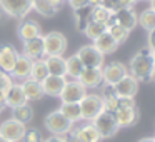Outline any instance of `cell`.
Instances as JSON below:
<instances>
[{"instance_id":"3957f363","label":"cell","mask_w":155,"mask_h":142,"mask_svg":"<svg viewBox=\"0 0 155 142\" xmlns=\"http://www.w3.org/2000/svg\"><path fill=\"white\" fill-rule=\"evenodd\" d=\"M67 50V37L62 32H48L44 35V55L45 57H62Z\"/></svg>"},{"instance_id":"603a6c76","label":"cell","mask_w":155,"mask_h":142,"mask_svg":"<svg viewBox=\"0 0 155 142\" xmlns=\"http://www.w3.org/2000/svg\"><path fill=\"white\" fill-rule=\"evenodd\" d=\"M75 135H77V139L80 142H100V134H98V130L94 127V124L92 122H88V124L82 125V127L75 129V130H72Z\"/></svg>"},{"instance_id":"f907efd6","label":"cell","mask_w":155,"mask_h":142,"mask_svg":"<svg viewBox=\"0 0 155 142\" xmlns=\"http://www.w3.org/2000/svg\"><path fill=\"white\" fill-rule=\"evenodd\" d=\"M0 110H2V109H0Z\"/></svg>"},{"instance_id":"7402d4cb","label":"cell","mask_w":155,"mask_h":142,"mask_svg":"<svg viewBox=\"0 0 155 142\" xmlns=\"http://www.w3.org/2000/svg\"><path fill=\"white\" fill-rule=\"evenodd\" d=\"M92 45H94V47L97 49V50L100 52L102 55L114 54V52L117 50V47H118V44L114 40V37H112L108 32H105V34H102L98 39H95Z\"/></svg>"},{"instance_id":"b9f144b4","label":"cell","mask_w":155,"mask_h":142,"mask_svg":"<svg viewBox=\"0 0 155 142\" xmlns=\"http://www.w3.org/2000/svg\"><path fill=\"white\" fill-rule=\"evenodd\" d=\"M47 2H48L50 5H54L55 8H58V7H60V5L65 2V0H47Z\"/></svg>"},{"instance_id":"277c9868","label":"cell","mask_w":155,"mask_h":142,"mask_svg":"<svg viewBox=\"0 0 155 142\" xmlns=\"http://www.w3.org/2000/svg\"><path fill=\"white\" fill-rule=\"evenodd\" d=\"M92 124H94V127L98 130L100 139L114 137V135L118 132V129H120L118 124H117V119H115V114L107 112V110H104L95 120H92Z\"/></svg>"},{"instance_id":"d590c367","label":"cell","mask_w":155,"mask_h":142,"mask_svg":"<svg viewBox=\"0 0 155 142\" xmlns=\"http://www.w3.org/2000/svg\"><path fill=\"white\" fill-rule=\"evenodd\" d=\"M25 142H42L44 137H42V132L38 129H30V130L25 132V137H24Z\"/></svg>"},{"instance_id":"83f0119b","label":"cell","mask_w":155,"mask_h":142,"mask_svg":"<svg viewBox=\"0 0 155 142\" xmlns=\"http://www.w3.org/2000/svg\"><path fill=\"white\" fill-rule=\"evenodd\" d=\"M107 25L105 24H100V22H94V20H88L87 24H85V27L82 29L84 30V34L87 35L90 40H95V39H98L102 34H105L107 32Z\"/></svg>"},{"instance_id":"d6a6232c","label":"cell","mask_w":155,"mask_h":142,"mask_svg":"<svg viewBox=\"0 0 155 142\" xmlns=\"http://www.w3.org/2000/svg\"><path fill=\"white\" fill-rule=\"evenodd\" d=\"M107 32L114 37V40L117 42L118 45L124 44V42L128 39V34H130V32L125 30L124 27H120L118 24H110V25H108V29H107Z\"/></svg>"},{"instance_id":"c3c4849f","label":"cell","mask_w":155,"mask_h":142,"mask_svg":"<svg viewBox=\"0 0 155 142\" xmlns=\"http://www.w3.org/2000/svg\"><path fill=\"white\" fill-rule=\"evenodd\" d=\"M152 50V55H153V59H155V49H150Z\"/></svg>"},{"instance_id":"1f68e13d","label":"cell","mask_w":155,"mask_h":142,"mask_svg":"<svg viewBox=\"0 0 155 142\" xmlns=\"http://www.w3.org/2000/svg\"><path fill=\"white\" fill-rule=\"evenodd\" d=\"M32 8L37 10L44 17H54L57 14V8L54 5H50L47 0H32Z\"/></svg>"},{"instance_id":"484cf974","label":"cell","mask_w":155,"mask_h":142,"mask_svg":"<svg viewBox=\"0 0 155 142\" xmlns=\"http://www.w3.org/2000/svg\"><path fill=\"white\" fill-rule=\"evenodd\" d=\"M62 115H64L67 120H70L72 124L82 120V112H80V105L78 104H62L58 109Z\"/></svg>"},{"instance_id":"f1b7e54d","label":"cell","mask_w":155,"mask_h":142,"mask_svg":"<svg viewBox=\"0 0 155 142\" xmlns=\"http://www.w3.org/2000/svg\"><path fill=\"white\" fill-rule=\"evenodd\" d=\"M48 77V70L47 65H45L44 59H38V60H34L32 64V72H30V79H34L35 82H44L45 79Z\"/></svg>"},{"instance_id":"ee69618b","label":"cell","mask_w":155,"mask_h":142,"mask_svg":"<svg viewBox=\"0 0 155 142\" xmlns=\"http://www.w3.org/2000/svg\"><path fill=\"white\" fill-rule=\"evenodd\" d=\"M67 142H80V140H78V139H77V135H75L74 132L70 130V139H67Z\"/></svg>"},{"instance_id":"9a60e30c","label":"cell","mask_w":155,"mask_h":142,"mask_svg":"<svg viewBox=\"0 0 155 142\" xmlns=\"http://www.w3.org/2000/svg\"><path fill=\"white\" fill-rule=\"evenodd\" d=\"M24 55L30 60H38L44 55V35L24 42Z\"/></svg>"},{"instance_id":"8992f818","label":"cell","mask_w":155,"mask_h":142,"mask_svg":"<svg viewBox=\"0 0 155 142\" xmlns=\"http://www.w3.org/2000/svg\"><path fill=\"white\" fill-rule=\"evenodd\" d=\"M78 57V60L82 62L85 69H102L104 65V57L94 45H84L78 49V52L75 54Z\"/></svg>"},{"instance_id":"6da1fadb","label":"cell","mask_w":155,"mask_h":142,"mask_svg":"<svg viewBox=\"0 0 155 142\" xmlns=\"http://www.w3.org/2000/svg\"><path fill=\"white\" fill-rule=\"evenodd\" d=\"M127 70H130L132 77H135L138 82L140 80H148L155 75V59L152 55L150 49H142L140 52L130 59V65Z\"/></svg>"},{"instance_id":"ba28073f","label":"cell","mask_w":155,"mask_h":142,"mask_svg":"<svg viewBox=\"0 0 155 142\" xmlns=\"http://www.w3.org/2000/svg\"><path fill=\"white\" fill-rule=\"evenodd\" d=\"M0 8L14 19H24L32 10V0H0Z\"/></svg>"},{"instance_id":"bcb514c9","label":"cell","mask_w":155,"mask_h":142,"mask_svg":"<svg viewBox=\"0 0 155 142\" xmlns=\"http://www.w3.org/2000/svg\"><path fill=\"white\" fill-rule=\"evenodd\" d=\"M150 8L155 12V0H150Z\"/></svg>"},{"instance_id":"7a4b0ae2","label":"cell","mask_w":155,"mask_h":142,"mask_svg":"<svg viewBox=\"0 0 155 142\" xmlns=\"http://www.w3.org/2000/svg\"><path fill=\"white\" fill-rule=\"evenodd\" d=\"M80 112H82V119L87 122H92L98 117V115L104 112V100H102V95L97 94H87L80 102Z\"/></svg>"},{"instance_id":"681fc988","label":"cell","mask_w":155,"mask_h":142,"mask_svg":"<svg viewBox=\"0 0 155 142\" xmlns=\"http://www.w3.org/2000/svg\"><path fill=\"white\" fill-rule=\"evenodd\" d=\"M153 142H155V137H153Z\"/></svg>"},{"instance_id":"4fadbf2b","label":"cell","mask_w":155,"mask_h":142,"mask_svg":"<svg viewBox=\"0 0 155 142\" xmlns=\"http://www.w3.org/2000/svg\"><path fill=\"white\" fill-rule=\"evenodd\" d=\"M17 57L18 54L12 45H0V70L10 75L15 62H17Z\"/></svg>"},{"instance_id":"f35d334b","label":"cell","mask_w":155,"mask_h":142,"mask_svg":"<svg viewBox=\"0 0 155 142\" xmlns=\"http://www.w3.org/2000/svg\"><path fill=\"white\" fill-rule=\"evenodd\" d=\"M42 142H67V139L64 137V135H52V137L45 139V140Z\"/></svg>"},{"instance_id":"f546056e","label":"cell","mask_w":155,"mask_h":142,"mask_svg":"<svg viewBox=\"0 0 155 142\" xmlns=\"http://www.w3.org/2000/svg\"><path fill=\"white\" fill-rule=\"evenodd\" d=\"M137 24L142 29H145L147 32H153L155 30V12L152 8L143 10L140 15L137 17Z\"/></svg>"},{"instance_id":"5b68a950","label":"cell","mask_w":155,"mask_h":142,"mask_svg":"<svg viewBox=\"0 0 155 142\" xmlns=\"http://www.w3.org/2000/svg\"><path fill=\"white\" fill-rule=\"evenodd\" d=\"M44 125H45V129H47L48 132H52L54 135H67V134H70L72 127H74V124H72L70 120H67L58 110L50 112V114L44 119Z\"/></svg>"},{"instance_id":"d4e9b609","label":"cell","mask_w":155,"mask_h":142,"mask_svg":"<svg viewBox=\"0 0 155 142\" xmlns=\"http://www.w3.org/2000/svg\"><path fill=\"white\" fill-rule=\"evenodd\" d=\"M112 17H114V14H112L105 5H95V7H92V10H90V20L105 24L107 27L110 24H114V19Z\"/></svg>"},{"instance_id":"d6986e66","label":"cell","mask_w":155,"mask_h":142,"mask_svg":"<svg viewBox=\"0 0 155 142\" xmlns=\"http://www.w3.org/2000/svg\"><path fill=\"white\" fill-rule=\"evenodd\" d=\"M32 64H34V60H30L28 57L18 55L17 62H15V65H14V70L10 72V77L20 79V80L28 79L30 77V72H32Z\"/></svg>"},{"instance_id":"ffe728a7","label":"cell","mask_w":155,"mask_h":142,"mask_svg":"<svg viewBox=\"0 0 155 142\" xmlns=\"http://www.w3.org/2000/svg\"><path fill=\"white\" fill-rule=\"evenodd\" d=\"M17 32H18V37H20L24 42L42 35V29H40V25H38V22H35V20H24L20 25H18Z\"/></svg>"},{"instance_id":"5bb4252c","label":"cell","mask_w":155,"mask_h":142,"mask_svg":"<svg viewBox=\"0 0 155 142\" xmlns=\"http://www.w3.org/2000/svg\"><path fill=\"white\" fill-rule=\"evenodd\" d=\"M85 89H97L98 85L104 84L102 77V69H84L80 77L77 79Z\"/></svg>"},{"instance_id":"74e56055","label":"cell","mask_w":155,"mask_h":142,"mask_svg":"<svg viewBox=\"0 0 155 142\" xmlns=\"http://www.w3.org/2000/svg\"><path fill=\"white\" fill-rule=\"evenodd\" d=\"M127 107H135V100L128 97H118V109H127Z\"/></svg>"},{"instance_id":"4316f807","label":"cell","mask_w":155,"mask_h":142,"mask_svg":"<svg viewBox=\"0 0 155 142\" xmlns=\"http://www.w3.org/2000/svg\"><path fill=\"white\" fill-rule=\"evenodd\" d=\"M84 69L85 67L82 65V62L78 60L77 55H72V57L65 59V72H67L65 75L72 77L74 80H77V79L80 77V74H82V70H84Z\"/></svg>"},{"instance_id":"7dc6e473","label":"cell","mask_w":155,"mask_h":142,"mask_svg":"<svg viewBox=\"0 0 155 142\" xmlns=\"http://www.w3.org/2000/svg\"><path fill=\"white\" fill-rule=\"evenodd\" d=\"M0 142H8V140H5V139L2 137V135H0Z\"/></svg>"},{"instance_id":"7c38bea8","label":"cell","mask_w":155,"mask_h":142,"mask_svg":"<svg viewBox=\"0 0 155 142\" xmlns=\"http://www.w3.org/2000/svg\"><path fill=\"white\" fill-rule=\"evenodd\" d=\"M114 24H118L120 27H124L125 30L132 32L137 27V14L134 12L132 7H122L117 12H114Z\"/></svg>"},{"instance_id":"7bdbcfd3","label":"cell","mask_w":155,"mask_h":142,"mask_svg":"<svg viewBox=\"0 0 155 142\" xmlns=\"http://www.w3.org/2000/svg\"><path fill=\"white\" fill-rule=\"evenodd\" d=\"M105 0H88V5H92V7H95V5H104Z\"/></svg>"},{"instance_id":"8fae6325","label":"cell","mask_w":155,"mask_h":142,"mask_svg":"<svg viewBox=\"0 0 155 142\" xmlns=\"http://www.w3.org/2000/svg\"><path fill=\"white\" fill-rule=\"evenodd\" d=\"M112 92H114L117 97H128L134 99L138 92V80L132 75H125L118 84H115L112 87Z\"/></svg>"},{"instance_id":"836d02e7","label":"cell","mask_w":155,"mask_h":142,"mask_svg":"<svg viewBox=\"0 0 155 142\" xmlns=\"http://www.w3.org/2000/svg\"><path fill=\"white\" fill-rule=\"evenodd\" d=\"M102 100H104V110L112 112V114H115V112L118 110V97L114 92H107V94L102 97Z\"/></svg>"},{"instance_id":"e0dca14e","label":"cell","mask_w":155,"mask_h":142,"mask_svg":"<svg viewBox=\"0 0 155 142\" xmlns=\"http://www.w3.org/2000/svg\"><path fill=\"white\" fill-rule=\"evenodd\" d=\"M22 90H24V95L27 99V102H34V100H40L44 97V89H42V84L40 82H35L34 79H25L22 82Z\"/></svg>"},{"instance_id":"52a82bcc","label":"cell","mask_w":155,"mask_h":142,"mask_svg":"<svg viewBox=\"0 0 155 142\" xmlns=\"http://www.w3.org/2000/svg\"><path fill=\"white\" fill-rule=\"evenodd\" d=\"M85 95H87V89L78 80H67L60 94V100L62 104H78Z\"/></svg>"},{"instance_id":"2e32d148","label":"cell","mask_w":155,"mask_h":142,"mask_svg":"<svg viewBox=\"0 0 155 142\" xmlns=\"http://www.w3.org/2000/svg\"><path fill=\"white\" fill-rule=\"evenodd\" d=\"M67 82L65 77H55V75H48L44 82H42V89H44L45 95H50V97H60L62 90H64V85Z\"/></svg>"},{"instance_id":"cb8c5ba5","label":"cell","mask_w":155,"mask_h":142,"mask_svg":"<svg viewBox=\"0 0 155 142\" xmlns=\"http://www.w3.org/2000/svg\"><path fill=\"white\" fill-rule=\"evenodd\" d=\"M45 65H47L48 75L55 77H67L65 72V59L64 57H45Z\"/></svg>"},{"instance_id":"60d3db41","label":"cell","mask_w":155,"mask_h":142,"mask_svg":"<svg viewBox=\"0 0 155 142\" xmlns=\"http://www.w3.org/2000/svg\"><path fill=\"white\" fill-rule=\"evenodd\" d=\"M120 2L122 7H132V5H135L138 2V0H118Z\"/></svg>"},{"instance_id":"8d00e7d4","label":"cell","mask_w":155,"mask_h":142,"mask_svg":"<svg viewBox=\"0 0 155 142\" xmlns=\"http://www.w3.org/2000/svg\"><path fill=\"white\" fill-rule=\"evenodd\" d=\"M68 4H70V7L75 12H80L88 7V0H68Z\"/></svg>"},{"instance_id":"e575fe53","label":"cell","mask_w":155,"mask_h":142,"mask_svg":"<svg viewBox=\"0 0 155 142\" xmlns=\"http://www.w3.org/2000/svg\"><path fill=\"white\" fill-rule=\"evenodd\" d=\"M12 84H14V82H12V77H10V75L0 70V104H4L5 95H7V90L10 89Z\"/></svg>"},{"instance_id":"f6af8a7d","label":"cell","mask_w":155,"mask_h":142,"mask_svg":"<svg viewBox=\"0 0 155 142\" xmlns=\"http://www.w3.org/2000/svg\"><path fill=\"white\" fill-rule=\"evenodd\" d=\"M138 142H153V137H143V139H140Z\"/></svg>"},{"instance_id":"44dd1931","label":"cell","mask_w":155,"mask_h":142,"mask_svg":"<svg viewBox=\"0 0 155 142\" xmlns=\"http://www.w3.org/2000/svg\"><path fill=\"white\" fill-rule=\"evenodd\" d=\"M118 127H132L138 119V110L137 107H127V109H118L115 112Z\"/></svg>"},{"instance_id":"ac0fdd59","label":"cell","mask_w":155,"mask_h":142,"mask_svg":"<svg viewBox=\"0 0 155 142\" xmlns=\"http://www.w3.org/2000/svg\"><path fill=\"white\" fill-rule=\"evenodd\" d=\"M4 104L10 109H15V107H20V105L27 104V99H25V95H24V90H22L20 84H12L10 85V89L7 90V95H5Z\"/></svg>"},{"instance_id":"ab89813d","label":"cell","mask_w":155,"mask_h":142,"mask_svg":"<svg viewBox=\"0 0 155 142\" xmlns=\"http://www.w3.org/2000/svg\"><path fill=\"white\" fill-rule=\"evenodd\" d=\"M148 49H155V30L148 32Z\"/></svg>"},{"instance_id":"4dcf8cb0","label":"cell","mask_w":155,"mask_h":142,"mask_svg":"<svg viewBox=\"0 0 155 142\" xmlns=\"http://www.w3.org/2000/svg\"><path fill=\"white\" fill-rule=\"evenodd\" d=\"M12 110H14V117L12 119H15L17 122H20V124H24V125L34 119V109H32L28 104H24V105H20V107H15V109H12Z\"/></svg>"},{"instance_id":"9c48e42d","label":"cell","mask_w":155,"mask_h":142,"mask_svg":"<svg viewBox=\"0 0 155 142\" xmlns=\"http://www.w3.org/2000/svg\"><path fill=\"white\" fill-rule=\"evenodd\" d=\"M27 127L20 122H17L15 119H8L4 124L0 125V135L8 142H20L24 140Z\"/></svg>"},{"instance_id":"30bf717a","label":"cell","mask_w":155,"mask_h":142,"mask_svg":"<svg viewBox=\"0 0 155 142\" xmlns=\"http://www.w3.org/2000/svg\"><path fill=\"white\" fill-rule=\"evenodd\" d=\"M125 75H128V70L122 62H112V64L105 65V67L102 69L104 84L108 85V87H114L115 84H118Z\"/></svg>"}]
</instances>
